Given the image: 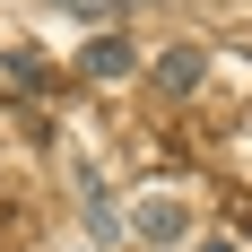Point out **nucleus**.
<instances>
[{"instance_id":"nucleus-5","label":"nucleus","mask_w":252,"mask_h":252,"mask_svg":"<svg viewBox=\"0 0 252 252\" xmlns=\"http://www.w3.org/2000/svg\"><path fill=\"white\" fill-rule=\"evenodd\" d=\"M200 252H235V244H226V235H209V244H200Z\"/></svg>"},{"instance_id":"nucleus-1","label":"nucleus","mask_w":252,"mask_h":252,"mask_svg":"<svg viewBox=\"0 0 252 252\" xmlns=\"http://www.w3.org/2000/svg\"><path fill=\"white\" fill-rule=\"evenodd\" d=\"M78 70H87V78H130V44H122V35H87Z\"/></svg>"},{"instance_id":"nucleus-2","label":"nucleus","mask_w":252,"mask_h":252,"mask_svg":"<svg viewBox=\"0 0 252 252\" xmlns=\"http://www.w3.org/2000/svg\"><path fill=\"white\" fill-rule=\"evenodd\" d=\"M200 70H209V52H200V44H174L165 61H157V87H174V96H183V87H200Z\"/></svg>"},{"instance_id":"nucleus-3","label":"nucleus","mask_w":252,"mask_h":252,"mask_svg":"<svg viewBox=\"0 0 252 252\" xmlns=\"http://www.w3.org/2000/svg\"><path fill=\"white\" fill-rule=\"evenodd\" d=\"M139 235H148V244H174V235H183L174 200H148V209H139Z\"/></svg>"},{"instance_id":"nucleus-4","label":"nucleus","mask_w":252,"mask_h":252,"mask_svg":"<svg viewBox=\"0 0 252 252\" xmlns=\"http://www.w3.org/2000/svg\"><path fill=\"white\" fill-rule=\"evenodd\" d=\"M0 70L18 78V87H44V61H35V52H26V44H9V52H0Z\"/></svg>"}]
</instances>
